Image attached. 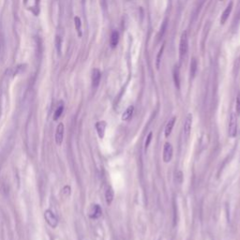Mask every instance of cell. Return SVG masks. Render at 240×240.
Masks as SVG:
<instances>
[{
	"label": "cell",
	"mask_w": 240,
	"mask_h": 240,
	"mask_svg": "<svg viewBox=\"0 0 240 240\" xmlns=\"http://www.w3.org/2000/svg\"><path fill=\"white\" fill-rule=\"evenodd\" d=\"M232 10H233V2H230L229 5L227 6L226 9L224 10L223 13L222 14V17H220V24H224L226 23V21L228 20Z\"/></svg>",
	"instance_id": "cell-12"
},
{
	"label": "cell",
	"mask_w": 240,
	"mask_h": 240,
	"mask_svg": "<svg viewBox=\"0 0 240 240\" xmlns=\"http://www.w3.org/2000/svg\"><path fill=\"white\" fill-rule=\"evenodd\" d=\"M61 45H62V40L59 36L55 37V47H56V51L58 55L61 54Z\"/></svg>",
	"instance_id": "cell-21"
},
{
	"label": "cell",
	"mask_w": 240,
	"mask_h": 240,
	"mask_svg": "<svg viewBox=\"0 0 240 240\" xmlns=\"http://www.w3.org/2000/svg\"><path fill=\"white\" fill-rule=\"evenodd\" d=\"M133 111H134V107L133 106H128L125 112L122 114V120L123 121H128L129 119L131 118V116L133 114Z\"/></svg>",
	"instance_id": "cell-14"
},
{
	"label": "cell",
	"mask_w": 240,
	"mask_h": 240,
	"mask_svg": "<svg viewBox=\"0 0 240 240\" xmlns=\"http://www.w3.org/2000/svg\"><path fill=\"white\" fill-rule=\"evenodd\" d=\"M197 68H198V63H197V59L196 58H192L191 62V76L193 78L196 74L197 71Z\"/></svg>",
	"instance_id": "cell-16"
},
{
	"label": "cell",
	"mask_w": 240,
	"mask_h": 240,
	"mask_svg": "<svg viewBox=\"0 0 240 240\" xmlns=\"http://www.w3.org/2000/svg\"><path fill=\"white\" fill-rule=\"evenodd\" d=\"M176 118L174 116V117H172L169 121L167 122V124L165 126V128H164V135H165L166 138H168L171 135V133L173 131V128H174V124H176Z\"/></svg>",
	"instance_id": "cell-11"
},
{
	"label": "cell",
	"mask_w": 240,
	"mask_h": 240,
	"mask_svg": "<svg viewBox=\"0 0 240 240\" xmlns=\"http://www.w3.org/2000/svg\"><path fill=\"white\" fill-rule=\"evenodd\" d=\"M44 219H45V220H46V222L51 227H53V228H55V227L57 226V224H58V220H57L56 216L54 214V212L52 210H50V209L45 210Z\"/></svg>",
	"instance_id": "cell-5"
},
{
	"label": "cell",
	"mask_w": 240,
	"mask_h": 240,
	"mask_svg": "<svg viewBox=\"0 0 240 240\" xmlns=\"http://www.w3.org/2000/svg\"><path fill=\"white\" fill-rule=\"evenodd\" d=\"M114 190L112 189L111 187H107V189L105 191V199H106V203L108 205L112 204L113 200H114Z\"/></svg>",
	"instance_id": "cell-15"
},
{
	"label": "cell",
	"mask_w": 240,
	"mask_h": 240,
	"mask_svg": "<svg viewBox=\"0 0 240 240\" xmlns=\"http://www.w3.org/2000/svg\"><path fill=\"white\" fill-rule=\"evenodd\" d=\"M63 138H64V125L63 123H60V124H58L55 132V143L57 145H60L62 144Z\"/></svg>",
	"instance_id": "cell-7"
},
{
	"label": "cell",
	"mask_w": 240,
	"mask_h": 240,
	"mask_svg": "<svg viewBox=\"0 0 240 240\" xmlns=\"http://www.w3.org/2000/svg\"><path fill=\"white\" fill-rule=\"evenodd\" d=\"M105 129H106V122L105 121H100V122L96 123V131H97V133H98L99 137L100 139L104 137Z\"/></svg>",
	"instance_id": "cell-10"
},
{
	"label": "cell",
	"mask_w": 240,
	"mask_h": 240,
	"mask_svg": "<svg viewBox=\"0 0 240 240\" xmlns=\"http://www.w3.org/2000/svg\"><path fill=\"white\" fill-rule=\"evenodd\" d=\"M100 78H101V73L100 69H94L92 71V86L94 88L98 87L100 82Z\"/></svg>",
	"instance_id": "cell-9"
},
{
	"label": "cell",
	"mask_w": 240,
	"mask_h": 240,
	"mask_svg": "<svg viewBox=\"0 0 240 240\" xmlns=\"http://www.w3.org/2000/svg\"><path fill=\"white\" fill-rule=\"evenodd\" d=\"M191 126H192V114H189L185 118L184 121V125H183V132H184V136L185 139L188 140L191 135Z\"/></svg>",
	"instance_id": "cell-4"
},
{
	"label": "cell",
	"mask_w": 240,
	"mask_h": 240,
	"mask_svg": "<svg viewBox=\"0 0 240 240\" xmlns=\"http://www.w3.org/2000/svg\"><path fill=\"white\" fill-rule=\"evenodd\" d=\"M236 113L237 114H240V93L237 94V97H236Z\"/></svg>",
	"instance_id": "cell-24"
},
{
	"label": "cell",
	"mask_w": 240,
	"mask_h": 240,
	"mask_svg": "<svg viewBox=\"0 0 240 240\" xmlns=\"http://www.w3.org/2000/svg\"><path fill=\"white\" fill-rule=\"evenodd\" d=\"M189 51V41H188V34L187 32H183L180 38V43H179V56L182 61L188 55Z\"/></svg>",
	"instance_id": "cell-2"
},
{
	"label": "cell",
	"mask_w": 240,
	"mask_h": 240,
	"mask_svg": "<svg viewBox=\"0 0 240 240\" xmlns=\"http://www.w3.org/2000/svg\"><path fill=\"white\" fill-rule=\"evenodd\" d=\"M74 24H75V28L77 30L78 36L82 37V22H81V19L78 16L74 18Z\"/></svg>",
	"instance_id": "cell-17"
},
{
	"label": "cell",
	"mask_w": 240,
	"mask_h": 240,
	"mask_svg": "<svg viewBox=\"0 0 240 240\" xmlns=\"http://www.w3.org/2000/svg\"><path fill=\"white\" fill-rule=\"evenodd\" d=\"M0 49H1V44H0Z\"/></svg>",
	"instance_id": "cell-26"
},
{
	"label": "cell",
	"mask_w": 240,
	"mask_h": 240,
	"mask_svg": "<svg viewBox=\"0 0 240 240\" xmlns=\"http://www.w3.org/2000/svg\"><path fill=\"white\" fill-rule=\"evenodd\" d=\"M63 111H64V106H63V104H61L56 108L55 112V115H54V119L57 120L58 118H59L63 114Z\"/></svg>",
	"instance_id": "cell-19"
},
{
	"label": "cell",
	"mask_w": 240,
	"mask_h": 240,
	"mask_svg": "<svg viewBox=\"0 0 240 240\" xmlns=\"http://www.w3.org/2000/svg\"><path fill=\"white\" fill-rule=\"evenodd\" d=\"M25 139H27V145L29 149V152L34 154L37 145V125L35 117H32L28 120L27 129H25Z\"/></svg>",
	"instance_id": "cell-1"
},
{
	"label": "cell",
	"mask_w": 240,
	"mask_h": 240,
	"mask_svg": "<svg viewBox=\"0 0 240 240\" xmlns=\"http://www.w3.org/2000/svg\"><path fill=\"white\" fill-rule=\"evenodd\" d=\"M166 29H167V21H164L163 24H162V25H161V27H160V30L159 32V35H158V40L159 41L160 40V38H162V37H163V35L165 33Z\"/></svg>",
	"instance_id": "cell-20"
},
{
	"label": "cell",
	"mask_w": 240,
	"mask_h": 240,
	"mask_svg": "<svg viewBox=\"0 0 240 240\" xmlns=\"http://www.w3.org/2000/svg\"><path fill=\"white\" fill-rule=\"evenodd\" d=\"M173 153H174V149H173V145L170 144V143H166L164 145L163 147V155H162V159L163 161L166 163L170 162L172 158H173Z\"/></svg>",
	"instance_id": "cell-6"
},
{
	"label": "cell",
	"mask_w": 240,
	"mask_h": 240,
	"mask_svg": "<svg viewBox=\"0 0 240 240\" xmlns=\"http://www.w3.org/2000/svg\"><path fill=\"white\" fill-rule=\"evenodd\" d=\"M118 41H119V33L118 31L114 30L112 32L111 38H110V46H111V48L114 49L117 46Z\"/></svg>",
	"instance_id": "cell-13"
},
{
	"label": "cell",
	"mask_w": 240,
	"mask_h": 240,
	"mask_svg": "<svg viewBox=\"0 0 240 240\" xmlns=\"http://www.w3.org/2000/svg\"><path fill=\"white\" fill-rule=\"evenodd\" d=\"M152 137H153V133L152 132H149L148 135H147V137H146V140L145 142V150L146 151L147 150V148L149 146V145H150V143L152 141Z\"/></svg>",
	"instance_id": "cell-22"
},
{
	"label": "cell",
	"mask_w": 240,
	"mask_h": 240,
	"mask_svg": "<svg viewBox=\"0 0 240 240\" xmlns=\"http://www.w3.org/2000/svg\"><path fill=\"white\" fill-rule=\"evenodd\" d=\"M174 85L177 88L180 86V79H179V69L177 67H174Z\"/></svg>",
	"instance_id": "cell-18"
},
{
	"label": "cell",
	"mask_w": 240,
	"mask_h": 240,
	"mask_svg": "<svg viewBox=\"0 0 240 240\" xmlns=\"http://www.w3.org/2000/svg\"><path fill=\"white\" fill-rule=\"evenodd\" d=\"M163 46L161 47V49L160 50L159 54H158V56H157V69H160V58L162 56V53H163Z\"/></svg>",
	"instance_id": "cell-23"
},
{
	"label": "cell",
	"mask_w": 240,
	"mask_h": 240,
	"mask_svg": "<svg viewBox=\"0 0 240 240\" xmlns=\"http://www.w3.org/2000/svg\"><path fill=\"white\" fill-rule=\"evenodd\" d=\"M228 134L231 138H235L237 134V117L235 113H232L230 115Z\"/></svg>",
	"instance_id": "cell-3"
},
{
	"label": "cell",
	"mask_w": 240,
	"mask_h": 240,
	"mask_svg": "<svg viewBox=\"0 0 240 240\" xmlns=\"http://www.w3.org/2000/svg\"><path fill=\"white\" fill-rule=\"evenodd\" d=\"M101 214H102V211L99 205H93L89 210V217L93 219H99L101 216Z\"/></svg>",
	"instance_id": "cell-8"
},
{
	"label": "cell",
	"mask_w": 240,
	"mask_h": 240,
	"mask_svg": "<svg viewBox=\"0 0 240 240\" xmlns=\"http://www.w3.org/2000/svg\"><path fill=\"white\" fill-rule=\"evenodd\" d=\"M220 1H222V0H220Z\"/></svg>",
	"instance_id": "cell-27"
},
{
	"label": "cell",
	"mask_w": 240,
	"mask_h": 240,
	"mask_svg": "<svg viewBox=\"0 0 240 240\" xmlns=\"http://www.w3.org/2000/svg\"><path fill=\"white\" fill-rule=\"evenodd\" d=\"M64 193L66 194V195H69V193H70V187L69 186H66L64 188Z\"/></svg>",
	"instance_id": "cell-25"
}]
</instances>
